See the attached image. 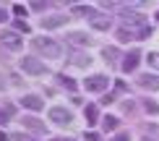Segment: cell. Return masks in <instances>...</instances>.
<instances>
[{"mask_svg": "<svg viewBox=\"0 0 159 141\" xmlns=\"http://www.w3.org/2000/svg\"><path fill=\"white\" fill-rule=\"evenodd\" d=\"M68 39H70L73 45H78V47H84V45H91L89 34H84V31H70V34H68Z\"/></svg>", "mask_w": 159, "mask_h": 141, "instance_id": "9c48e42d", "label": "cell"}, {"mask_svg": "<svg viewBox=\"0 0 159 141\" xmlns=\"http://www.w3.org/2000/svg\"><path fill=\"white\" fill-rule=\"evenodd\" d=\"M24 128H29V131H34V133H44V125L39 123L37 118H24Z\"/></svg>", "mask_w": 159, "mask_h": 141, "instance_id": "8fae6325", "label": "cell"}, {"mask_svg": "<svg viewBox=\"0 0 159 141\" xmlns=\"http://www.w3.org/2000/svg\"><path fill=\"white\" fill-rule=\"evenodd\" d=\"M157 18H159V13H157Z\"/></svg>", "mask_w": 159, "mask_h": 141, "instance_id": "603a6c76", "label": "cell"}, {"mask_svg": "<svg viewBox=\"0 0 159 141\" xmlns=\"http://www.w3.org/2000/svg\"><path fill=\"white\" fill-rule=\"evenodd\" d=\"M11 115H13V107H5V110H0V123H5Z\"/></svg>", "mask_w": 159, "mask_h": 141, "instance_id": "2e32d148", "label": "cell"}, {"mask_svg": "<svg viewBox=\"0 0 159 141\" xmlns=\"http://www.w3.org/2000/svg\"><path fill=\"white\" fill-rule=\"evenodd\" d=\"M136 65H138V52L133 50V52H130V55H125V63H123V71H125V73H130V71L136 68Z\"/></svg>", "mask_w": 159, "mask_h": 141, "instance_id": "30bf717a", "label": "cell"}, {"mask_svg": "<svg viewBox=\"0 0 159 141\" xmlns=\"http://www.w3.org/2000/svg\"><path fill=\"white\" fill-rule=\"evenodd\" d=\"M21 105L37 112V110H42V97H37V94H26V97L21 99Z\"/></svg>", "mask_w": 159, "mask_h": 141, "instance_id": "ba28073f", "label": "cell"}, {"mask_svg": "<svg viewBox=\"0 0 159 141\" xmlns=\"http://www.w3.org/2000/svg\"><path fill=\"white\" fill-rule=\"evenodd\" d=\"M0 42L8 47V50H13V52L21 50V45H24V42H21V37H18L16 31H3V34H0Z\"/></svg>", "mask_w": 159, "mask_h": 141, "instance_id": "277c9868", "label": "cell"}, {"mask_svg": "<svg viewBox=\"0 0 159 141\" xmlns=\"http://www.w3.org/2000/svg\"><path fill=\"white\" fill-rule=\"evenodd\" d=\"M115 141H130V133H117Z\"/></svg>", "mask_w": 159, "mask_h": 141, "instance_id": "ffe728a7", "label": "cell"}, {"mask_svg": "<svg viewBox=\"0 0 159 141\" xmlns=\"http://www.w3.org/2000/svg\"><path fill=\"white\" fill-rule=\"evenodd\" d=\"M50 120L57 123V125H68V123H73V115H70L65 107H52L50 110Z\"/></svg>", "mask_w": 159, "mask_h": 141, "instance_id": "3957f363", "label": "cell"}, {"mask_svg": "<svg viewBox=\"0 0 159 141\" xmlns=\"http://www.w3.org/2000/svg\"><path fill=\"white\" fill-rule=\"evenodd\" d=\"M31 42H34V47L39 52H42V55H47L50 60H57L63 55V50H60V45L55 42V39H47V37H34L31 39Z\"/></svg>", "mask_w": 159, "mask_h": 141, "instance_id": "6da1fadb", "label": "cell"}, {"mask_svg": "<svg viewBox=\"0 0 159 141\" xmlns=\"http://www.w3.org/2000/svg\"><path fill=\"white\" fill-rule=\"evenodd\" d=\"M84 86H86V92H104L110 86V78L102 76V73H94V76H89L84 81Z\"/></svg>", "mask_w": 159, "mask_h": 141, "instance_id": "7a4b0ae2", "label": "cell"}, {"mask_svg": "<svg viewBox=\"0 0 159 141\" xmlns=\"http://www.w3.org/2000/svg\"><path fill=\"white\" fill-rule=\"evenodd\" d=\"M91 24H94L97 29H110V18L107 16H94V18H91Z\"/></svg>", "mask_w": 159, "mask_h": 141, "instance_id": "4fadbf2b", "label": "cell"}, {"mask_svg": "<svg viewBox=\"0 0 159 141\" xmlns=\"http://www.w3.org/2000/svg\"><path fill=\"white\" fill-rule=\"evenodd\" d=\"M97 118H99L97 105H89V107H86V120H89V125H94V123H97Z\"/></svg>", "mask_w": 159, "mask_h": 141, "instance_id": "7c38bea8", "label": "cell"}, {"mask_svg": "<svg viewBox=\"0 0 159 141\" xmlns=\"http://www.w3.org/2000/svg\"><path fill=\"white\" fill-rule=\"evenodd\" d=\"M138 86H141V89H151V92H157V89H159V76L143 73V76H138Z\"/></svg>", "mask_w": 159, "mask_h": 141, "instance_id": "52a82bcc", "label": "cell"}, {"mask_svg": "<svg viewBox=\"0 0 159 141\" xmlns=\"http://www.w3.org/2000/svg\"><path fill=\"white\" fill-rule=\"evenodd\" d=\"M102 128H104V131H115V128H117V118L107 115V118L102 120Z\"/></svg>", "mask_w": 159, "mask_h": 141, "instance_id": "5bb4252c", "label": "cell"}, {"mask_svg": "<svg viewBox=\"0 0 159 141\" xmlns=\"http://www.w3.org/2000/svg\"><path fill=\"white\" fill-rule=\"evenodd\" d=\"M146 60H149L151 68H159V50H157V52H149V58H146Z\"/></svg>", "mask_w": 159, "mask_h": 141, "instance_id": "9a60e30c", "label": "cell"}, {"mask_svg": "<svg viewBox=\"0 0 159 141\" xmlns=\"http://www.w3.org/2000/svg\"><path fill=\"white\" fill-rule=\"evenodd\" d=\"M65 24H68V16H65V13H55V16H50V18H42L44 29H57V26H65Z\"/></svg>", "mask_w": 159, "mask_h": 141, "instance_id": "8992f818", "label": "cell"}, {"mask_svg": "<svg viewBox=\"0 0 159 141\" xmlns=\"http://www.w3.org/2000/svg\"><path fill=\"white\" fill-rule=\"evenodd\" d=\"M146 110H149V112H154V115H159V105H151V102H146Z\"/></svg>", "mask_w": 159, "mask_h": 141, "instance_id": "ac0fdd59", "label": "cell"}, {"mask_svg": "<svg viewBox=\"0 0 159 141\" xmlns=\"http://www.w3.org/2000/svg\"><path fill=\"white\" fill-rule=\"evenodd\" d=\"M3 21H5V11L0 8V24H3Z\"/></svg>", "mask_w": 159, "mask_h": 141, "instance_id": "44dd1931", "label": "cell"}, {"mask_svg": "<svg viewBox=\"0 0 159 141\" xmlns=\"http://www.w3.org/2000/svg\"><path fill=\"white\" fill-rule=\"evenodd\" d=\"M21 68H24L26 73H31V76H42V73L47 71V65L39 63V60H34V58H26L24 63H21Z\"/></svg>", "mask_w": 159, "mask_h": 141, "instance_id": "5b68a950", "label": "cell"}, {"mask_svg": "<svg viewBox=\"0 0 159 141\" xmlns=\"http://www.w3.org/2000/svg\"><path fill=\"white\" fill-rule=\"evenodd\" d=\"M0 141H8V136H5V133H3V131H0Z\"/></svg>", "mask_w": 159, "mask_h": 141, "instance_id": "7402d4cb", "label": "cell"}, {"mask_svg": "<svg viewBox=\"0 0 159 141\" xmlns=\"http://www.w3.org/2000/svg\"><path fill=\"white\" fill-rule=\"evenodd\" d=\"M60 81H63V86H65V89H76L73 78H68V76H60Z\"/></svg>", "mask_w": 159, "mask_h": 141, "instance_id": "e0dca14e", "label": "cell"}, {"mask_svg": "<svg viewBox=\"0 0 159 141\" xmlns=\"http://www.w3.org/2000/svg\"><path fill=\"white\" fill-rule=\"evenodd\" d=\"M16 29H18V31H29V24H24V21H16Z\"/></svg>", "mask_w": 159, "mask_h": 141, "instance_id": "d6986e66", "label": "cell"}]
</instances>
